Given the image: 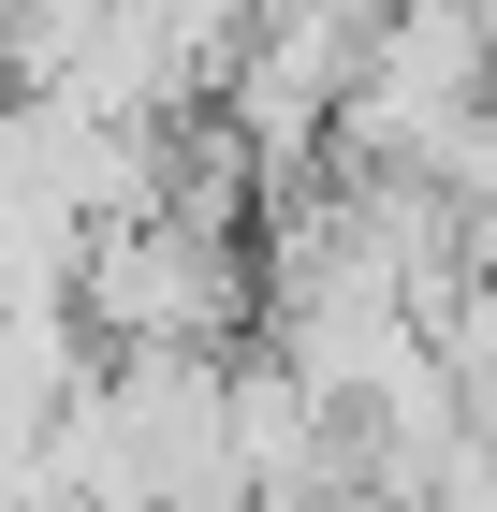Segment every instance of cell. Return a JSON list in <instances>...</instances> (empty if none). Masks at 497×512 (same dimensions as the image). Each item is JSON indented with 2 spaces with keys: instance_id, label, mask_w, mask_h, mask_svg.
Listing matches in <instances>:
<instances>
[{
  "instance_id": "obj_1",
  "label": "cell",
  "mask_w": 497,
  "mask_h": 512,
  "mask_svg": "<svg viewBox=\"0 0 497 512\" xmlns=\"http://www.w3.org/2000/svg\"><path fill=\"white\" fill-rule=\"evenodd\" d=\"M249 235H205L176 205H132V220H88L74 249V308L103 352H234L249 308H264V264H234Z\"/></svg>"
},
{
  "instance_id": "obj_2",
  "label": "cell",
  "mask_w": 497,
  "mask_h": 512,
  "mask_svg": "<svg viewBox=\"0 0 497 512\" xmlns=\"http://www.w3.org/2000/svg\"><path fill=\"white\" fill-rule=\"evenodd\" d=\"M439 352H454L468 439H497V278H468V308H439Z\"/></svg>"
},
{
  "instance_id": "obj_3",
  "label": "cell",
  "mask_w": 497,
  "mask_h": 512,
  "mask_svg": "<svg viewBox=\"0 0 497 512\" xmlns=\"http://www.w3.org/2000/svg\"><path fill=\"white\" fill-rule=\"evenodd\" d=\"M483 278H497V235H483Z\"/></svg>"
}]
</instances>
